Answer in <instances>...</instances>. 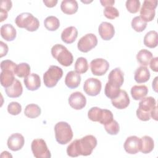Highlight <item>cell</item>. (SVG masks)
<instances>
[{"label":"cell","instance_id":"cell-1","mask_svg":"<svg viewBox=\"0 0 158 158\" xmlns=\"http://www.w3.org/2000/svg\"><path fill=\"white\" fill-rule=\"evenodd\" d=\"M51 52L52 57L63 66H70L73 61L72 54L67 49V48L60 44L54 45L51 48Z\"/></svg>","mask_w":158,"mask_h":158},{"label":"cell","instance_id":"cell-2","mask_svg":"<svg viewBox=\"0 0 158 158\" xmlns=\"http://www.w3.org/2000/svg\"><path fill=\"white\" fill-rule=\"evenodd\" d=\"M15 23L18 27L25 28L29 31H36L40 27L38 19L29 12H23L17 15Z\"/></svg>","mask_w":158,"mask_h":158},{"label":"cell","instance_id":"cell-3","mask_svg":"<svg viewBox=\"0 0 158 158\" xmlns=\"http://www.w3.org/2000/svg\"><path fill=\"white\" fill-rule=\"evenodd\" d=\"M55 137L57 142L60 144H66L73 138V131L70 125L65 122H59L54 126Z\"/></svg>","mask_w":158,"mask_h":158},{"label":"cell","instance_id":"cell-4","mask_svg":"<svg viewBox=\"0 0 158 158\" xmlns=\"http://www.w3.org/2000/svg\"><path fill=\"white\" fill-rule=\"evenodd\" d=\"M63 76L62 69L57 65H51L43 74V81L48 88L55 86Z\"/></svg>","mask_w":158,"mask_h":158},{"label":"cell","instance_id":"cell-5","mask_svg":"<svg viewBox=\"0 0 158 158\" xmlns=\"http://www.w3.org/2000/svg\"><path fill=\"white\" fill-rule=\"evenodd\" d=\"M77 145L80 155L87 156L92 153L97 146V139L93 135H86L77 139Z\"/></svg>","mask_w":158,"mask_h":158},{"label":"cell","instance_id":"cell-6","mask_svg":"<svg viewBox=\"0 0 158 158\" xmlns=\"http://www.w3.org/2000/svg\"><path fill=\"white\" fill-rule=\"evenodd\" d=\"M31 149L36 158H50L51 152L48 149L45 141L43 139H35L31 144Z\"/></svg>","mask_w":158,"mask_h":158},{"label":"cell","instance_id":"cell-7","mask_svg":"<svg viewBox=\"0 0 158 158\" xmlns=\"http://www.w3.org/2000/svg\"><path fill=\"white\" fill-rule=\"evenodd\" d=\"M157 5V1L145 0L140 9V17L146 22L152 21L155 17V9Z\"/></svg>","mask_w":158,"mask_h":158},{"label":"cell","instance_id":"cell-8","mask_svg":"<svg viewBox=\"0 0 158 158\" xmlns=\"http://www.w3.org/2000/svg\"><path fill=\"white\" fill-rule=\"evenodd\" d=\"M98 44V39L95 35L88 33L82 36L77 43V48L82 52H88Z\"/></svg>","mask_w":158,"mask_h":158},{"label":"cell","instance_id":"cell-9","mask_svg":"<svg viewBox=\"0 0 158 158\" xmlns=\"http://www.w3.org/2000/svg\"><path fill=\"white\" fill-rule=\"evenodd\" d=\"M102 84L101 81L95 78H89L87 79L83 85V90L89 96H95L101 92Z\"/></svg>","mask_w":158,"mask_h":158},{"label":"cell","instance_id":"cell-10","mask_svg":"<svg viewBox=\"0 0 158 158\" xmlns=\"http://www.w3.org/2000/svg\"><path fill=\"white\" fill-rule=\"evenodd\" d=\"M90 68L94 75L102 76L107 72L109 68V64L104 59L97 58L91 60Z\"/></svg>","mask_w":158,"mask_h":158},{"label":"cell","instance_id":"cell-11","mask_svg":"<svg viewBox=\"0 0 158 158\" xmlns=\"http://www.w3.org/2000/svg\"><path fill=\"white\" fill-rule=\"evenodd\" d=\"M141 138L136 136H131L125 140L123 148L125 151L130 154H135L141 150Z\"/></svg>","mask_w":158,"mask_h":158},{"label":"cell","instance_id":"cell-12","mask_svg":"<svg viewBox=\"0 0 158 158\" xmlns=\"http://www.w3.org/2000/svg\"><path fill=\"white\" fill-rule=\"evenodd\" d=\"M69 104L75 110H80L85 107L86 104V97L79 91L72 93L69 98Z\"/></svg>","mask_w":158,"mask_h":158},{"label":"cell","instance_id":"cell-13","mask_svg":"<svg viewBox=\"0 0 158 158\" xmlns=\"http://www.w3.org/2000/svg\"><path fill=\"white\" fill-rule=\"evenodd\" d=\"M25 143V139L23 135L19 133L11 135L7 139V146L12 151H17L21 149Z\"/></svg>","mask_w":158,"mask_h":158},{"label":"cell","instance_id":"cell-14","mask_svg":"<svg viewBox=\"0 0 158 158\" xmlns=\"http://www.w3.org/2000/svg\"><path fill=\"white\" fill-rule=\"evenodd\" d=\"M124 81V74L120 68H115L110 71L108 76V82L110 85L120 88Z\"/></svg>","mask_w":158,"mask_h":158},{"label":"cell","instance_id":"cell-15","mask_svg":"<svg viewBox=\"0 0 158 158\" xmlns=\"http://www.w3.org/2000/svg\"><path fill=\"white\" fill-rule=\"evenodd\" d=\"M98 32L101 38L104 40H111L115 34V29L112 23L107 22H102L98 28Z\"/></svg>","mask_w":158,"mask_h":158},{"label":"cell","instance_id":"cell-16","mask_svg":"<svg viewBox=\"0 0 158 158\" xmlns=\"http://www.w3.org/2000/svg\"><path fill=\"white\" fill-rule=\"evenodd\" d=\"M112 104L118 109H123L127 108L130 104L129 96L125 90H120L118 96L113 99H111Z\"/></svg>","mask_w":158,"mask_h":158},{"label":"cell","instance_id":"cell-17","mask_svg":"<svg viewBox=\"0 0 158 158\" xmlns=\"http://www.w3.org/2000/svg\"><path fill=\"white\" fill-rule=\"evenodd\" d=\"M23 82L27 89L35 91L38 89L41 86V79L36 73H30L24 78Z\"/></svg>","mask_w":158,"mask_h":158},{"label":"cell","instance_id":"cell-18","mask_svg":"<svg viewBox=\"0 0 158 158\" xmlns=\"http://www.w3.org/2000/svg\"><path fill=\"white\" fill-rule=\"evenodd\" d=\"M81 76L75 71L69 72L65 78V84L70 89L77 88L81 82Z\"/></svg>","mask_w":158,"mask_h":158},{"label":"cell","instance_id":"cell-19","mask_svg":"<svg viewBox=\"0 0 158 158\" xmlns=\"http://www.w3.org/2000/svg\"><path fill=\"white\" fill-rule=\"evenodd\" d=\"M78 36V30L73 26L67 27L61 33V40L67 44L73 43Z\"/></svg>","mask_w":158,"mask_h":158},{"label":"cell","instance_id":"cell-20","mask_svg":"<svg viewBox=\"0 0 158 158\" xmlns=\"http://www.w3.org/2000/svg\"><path fill=\"white\" fill-rule=\"evenodd\" d=\"M5 91L7 96L9 98H19L22 95L23 92V87L21 82L15 78L11 86L5 88Z\"/></svg>","mask_w":158,"mask_h":158},{"label":"cell","instance_id":"cell-21","mask_svg":"<svg viewBox=\"0 0 158 158\" xmlns=\"http://www.w3.org/2000/svg\"><path fill=\"white\" fill-rule=\"evenodd\" d=\"M17 35L15 28L12 25L7 23L1 26V36L6 41H11L15 40Z\"/></svg>","mask_w":158,"mask_h":158},{"label":"cell","instance_id":"cell-22","mask_svg":"<svg viewBox=\"0 0 158 158\" xmlns=\"http://www.w3.org/2000/svg\"><path fill=\"white\" fill-rule=\"evenodd\" d=\"M150 72L149 69L144 66L138 67L134 75V79L138 83H143L148 81L150 78Z\"/></svg>","mask_w":158,"mask_h":158},{"label":"cell","instance_id":"cell-23","mask_svg":"<svg viewBox=\"0 0 158 158\" xmlns=\"http://www.w3.org/2000/svg\"><path fill=\"white\" fill-rule=\"evenodd\" d=\"M78 9V2L74 0H64L60 4L61 10L67 15H72L76 13Z\"/></svg>","mask_w":158,"mask_h":158},{"label":"cell","instance_id":"cell-24","mask_svg":"<svg viewBox=\"0 0 158 158\" xmlns=\"http://www.w3.org/2000/svg\"><path fill=\"white\" fill-rule=\"evenodd\" d=\"M156 106V99L151 96L144 98L139 102L138 109L145 112H149Z\"/></svg>","mask_w":158,"mask_h":158},{"label":"cell","instance_id":"cell-25","mask_svg":"<svg viewBox=\"0 0 158 158\" xmlns=\"http://www.w3.org/2000/svg\"><path fill=\"white\" fill-rule=\"evenodd\" d=\"M148 93V88L146 85H135L131 88V94L133 99L140 100L145 98Z\"/></svg>","mask_w":158,"mask_h":158},{"label":"cell","instance_id":"cell-26","mask_svg":"<svg viewBox=\"0 0 158 158\" xmlns=\"http://www.w3.org/2000/svg\"><path fill=\"white\" fill-rule=\"evenodd\" d=\"M14 72L10 70H2L0 75V80L1 85L5 88L9 87L14 83L15 78L14 77Z\"/></svg>","mask_w":158,"mask_h":158},{"label":"cell","instance_id":"cell-27","mask_svg":"<svg viewBox=\"0 0 158 158\" xmlns=\"http://www.w3.org/2000/svg\"><path fill=\"white\" fill-rule=\"evenodd\" d=\"M144 44L149 48H154L158 44V36L157 33L155 30H151L148 32L144 37Z\"/></svg>","mask_w":158,"mask_h":158},{"label":"cell","instance_id":"cell-28","mask_svg":"<svg viewBox=\"0 0 158 158\" xmlns=\"http://www.w3.org/2000/svg\"><path fill=\"white\" fill-rule=\"evenodd\" d=\"M152 58V54L149 51L143 49H141L136 55L137 61L143 66L146 67L149 64V62Z\"/></svg>","mask_w":158,"mask_h":158},{"label":"cell","instance_id":"cell-29","mask_svg":"<svg viewBox=\"0 0 158 158\" xmlns=\"http://www.w3.org/2000/svg\"><path fill=\"white\" fill-rule=\"evenodd\" d=\"M141 147L140 151L143 154L150 153L154 149V142L153 139L149 136H144L141 138Z\"/></svg>","mask_w":158,"mask_h":158},{"label":"cell","instance_id":"cell-30","mask_svg":"<svg viewBox=\"0 0 158 158\" xmlns=\"http://www.w3.org/2000/svg\"><path fill=\"white\" fill-rule=\"evenodd\" d=\"M41 108L35 104H30L25 107L24 114L25 116L30 118H35L40 115Z\"/></svg>","mask_w":158,"mask_h":158},{"label":"cell","instance_id":"cell-31","mask_svg":"<svg viewBox=\"0 0 158 158\" xmlns=\"http://www.w3.org/2000/svg\"><path fill=\"white\" fill-rule=\"evenodd\" d=\"M44 25L49 31H56L60 27V22L56 17L51 15L45 19L44 21Z\"/></svg>","mask_w":158,"mask_h":158},{"label":"cell","instance_id":"cell-32","mask_svg":"<svg viewBox=\"0 0 158 158\" xmlns=\"http://www.w3.org/2000/svg\"><path fill=\"white\" fill-rule=\"evenodd\" d=\"M30 74V67L29 64L22 62L17 65L15 70V75L20 78H25Z\"/></svg>","mask_w":158,"mask_h":158},{"label":"cell","instance_id":"cell-33","mask_svg":"<svg viewBox=\"0 0 158 158\" xmlns=\"http://www.w3.org/2000/svg\"><path fill=\"white\" fill-rule=\"evenodd\" d=\"M88 69V64L86 58L80 57H78L75 64V70L79 74L84 73Z\"/></svg>","mask_w":158,"mask_h":158},{"label":"cell","instance_id":"cell-34","mask_svg":"<svg viewBox=\"0 0 158 158\" xmlns=\"http://www.w3.org/2000/svg\"><path fill=\"white\" fill-rule=\"evenodd\" d=\"M131 27L137 32L144 31L147 27V22H144L139 16L135 17L131 23Z\"/></svg>","mask_w":158,"mask_h":158},{"label":"cell","instance_id":"cell-35","mask_svg":"<svg viewBox=\"0 0 158 158\" xmlns=\"http://www.w3.org/2000/svg\"><path fill=\"white\" fill-rule=\"evenodd\" d=\"M120 90L121 89H120V88L115 87L110 85L109 83H107L105 86L104 93L108 98L113 99L118 96Z\"/></svg>","mask_w":158,"mask_h":158},{"label":"cell","instance_id":"cell-36","mask_svg":"<svg viewBox=\"0 0 158 158\" xmlns=\"http://www.w3.org/2000/svg\"><path fill=\"white\" fill-rule=\"evenodd\" d=\"M104 128L106 131L109 134L112 135H117L120 130L119 125L118 122L115 120H113L110 123L104 125Z\"/></svg>","mask_w":158,"mask_h":158},{"label":"cell","instance_id":"cell-37","mask_svg":"<svg viewBox=\"0 0 158 158\" xmlns=\"http://www.w3.org/2000/svg\"><path fill=\"white\" fill-rule=\"evenodd\" d=\"M127 10L132 14L138 12L140 8V1L138 0H128L125 4Z\"/></svg>","mask_w":158,"mask_h":158},{"label":"cell","instance_id":"cell-38","mask_svg":"<svg viewBox=\"0 0 158 158\" xmlns=\"http://www.w3.org/2000/svg\"><path fill=\"white\" fill-rule=\"evenodd\" d=\"M67 154L69 156L75 157L80 156L78 152L77 139L73 141L67 148Z\"/></svg>","mask_w":158,"mask_h":158},{"label":"cell","instance_id":"cell-39","mask_svg":"<svg viewBox=\"0 0 158 158\" xmlns=\"http://www.w3.org/2000/svg\"><path fill=\"white\" fill-rule=\"evenodd\" d=\"M104 15L106 18L113 20L119 16V12L115 7L109 6L106 7L104 10Z\"/></svg>","mask_w":158,"mask_h":158},{"label":"cell","instance_id":"cell-40","mask_svg":"<svg viewBox=\"0 0 158 158\" xmlns=\"http://www.w3.org/2000/svg\"><path fill=\"white\" fill-rule=\"evenodd\" d=\"M22 111V106L17 102H11L7 106V112L12 115H19Z\"/></svg>","mask_w":158,"mask_h":158},{"label":"cell","instance_id":"cell-41","mask_svg":"<svg viewBox=\"0 0 158 158\" xmlns=\"http://www.w3.org/2000/svg\"><path fill=\"white\" fill-rule=\"evenodd\" d=\"M113 120L114 116L112 112L108 109H102V116L99 122L102 125H106L110 123Z\"/></svg>","mask_w":158,"mask_h":158},{"label":"cell","instance_id":"cell-42","mask_svg":"<svg viewBox=\"0 0 158 158\" xmlns=\"http://www.w3.org/2000/svg\"><path fill=\"white\" fill-rule=\"evenodd\" d=\"M17 65L13 61L10 60H4L1 62V69L2 70H10L15 73V70Z\"/></svg>","mask_w":158,"mask_h":158},{"label":"cell","instance_id":"cell-43","mask_svg":"<svg viewBox=\"0 0 158 158\" xmlns=\"http://www.w3.org/2000/svg\"><path fill=\"white\" fill-rule=\"evenodd\" d=\"M100 110L101 108L98 107H91L88 112V118L93 122H98Z\"/></svg>","mask_w":158,"mask_h":158},{"label":"cell","instance_id":"cell-44","mask_svg":"<svg viewBox=\"0 0 158 158\" xmlns=\"http://www.w3.org/2000/svg\"><path fill=\"white\" fill-rule=\"evenodd\" d=\"M136 116L141 121H148L151 118V113L145 112L138 109L136 110Z\"/></svg>","mask_w":158,"mask_h":158},{"label":"cell","instance_id":"cell-45","mask_svg":"<svg viewBox=\"0 0 158 158\" xmlns=\"http://www.w3.org/2000/svg\"><path fill=\"white\" fill-rule=\"evenodd\" d=\"M12 3L11 1L9 0H2L1 2V5H0V9H3L6 11H9L10 9L12 8Z\"/></svg>","mask_w":158,"mask_h":158},{"label":"cell","instance_id":"cell-46","mask_svg":"<svg viewBox=\"0 0 158 158\" xmlns=\"http://www.w3.org/2000/svg\"><path fill=\"white\" fill-rule=\"evenodd\" d=\"M150 64V68L151 69V70L155 72H158V57H153L151 59V62H149Z\"/></svg>","mask_w":158,"mask_h":158},{"label":"cell","instance_id":"cell-47","mask_svg":"<svg viewBox=\"0 0 158 158\" xmlns=\"http://www.w3.org/2000/svg\"><path fill=\"white\" fill-rule=\"evenodd\" d=\"M0 46H1V53H0V57H2L3 56H6L8 52L9 48L7 45V44L4 43L2 41L0 42Z\"/></svg>","mask_w":158,"mask_h":158},{"label":"cell","instance_id":"cell-48","mask_svg":"<svg viewBox=\"0 0 158 158\" xmlns=\"http://www.w3.org/2000/svg\"><path fill=\"white\" fill-rule=\"evenodd\" d=\"M43 2L46 5V7H53L57 4V1H56V0H44Z\"/></svg>","mask_w":158,"mask_h":158},{"label":"cell","instance_id":"cell-49","mask_svg":"<svg viewBox=\"0 0 158 158\" xmlns=\"http://www.w3.org/2000/svg\"><path fill=\"white\" fill-rule=\"evenodd\" d=\"M100 2L101 3L102 6L104 7H109V6H112L114 3H115V1L114 0H104V1H101Z\"/></svg>","mask_w":158,"mask_h":158},{"label":"cell","instance_id":"cell-50","mask_svg":"<svg viewBox=\"0 0 158 158\" xmlns=\"http://www.w3.org/2000/svg\"><path fill=\"white\" fill-rule=\"evenodd\" d=\"M7 15H8L7 11L0 9V18H1L0 22H3L4 20H6L7 17Z\"/></svg>","mask_w":158,"mask_h":158},{"label":"cell","instance_id":"cell-51","mask_svg":"<svg viewBox=\"0 0 158 158\" xmlns=\"http://www.w3.org/2000/svg\"><path fill=\"white\" fill-rule=\"evenodd\" d=\"M151 117L155 120H157V107L156 106L151 111Z\"/></svg>","mask_w":158,"mask_h":158},{"label":"cell","instance_id":"cell-52","mask_svg":"<svg viewBox=\"0 0 158 158\" xmlns=\"http://www.w3.org/2000/svg\"><path fill=\"white\" fill-rule=\"evenodd\" d=\"M157 78L158 77H156L155 78H154V80L152 81V88L154 89V90L157 92Z\"/></svg>","mask_w":158,"mask_h":158},{"label":"cell","instance_id":"cell-53","mask_svg":"<svg viewBox=\"0 0 158 158\" xmlns=\"http://www.w3.org/2000/svg\"><path fill=\"white\" fill-rule=\"evenodd\" d=\"M1 157H12V155H11L9 152H8L7 151H4V152H2L1 155Z\"/></svg>","mask_w":158,"mask_h":158}]
</instances>
